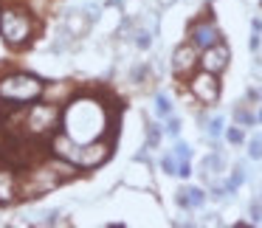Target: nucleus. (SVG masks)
<instances>
[{
    "mask_svg": "<svg viewBox=\"0 0 262 228\" xmlns=\"http://www.w3.org/2000/svg\"><path fill=\"white\" fill-rule=\"evenodd\" d=\"M62 121L65 132L76 144H88L102 138L104 127H107V110L93 99H76L68 104V110H62Z\"/></svg>",
    "mask_w": 262,
    "mask_h": 228,
    "instance_id": "f257e3e1",
    "label": "nucleus"
},
{
    "mask_svg": "<svg viewBox=\"0 0 262 228\" xmlns=\"http://www.w3.org/2000/svg\"><path fill=\"white\" fill-rule=\"evenodd\" d=\"M46 93V82L34 74H9L0 79V102L9 107H26Z\"/></svg>",
    "mask_w": 262,
    "mask_h": 228,
    "instance_id": "f03ea898",
    "label": "nucleus"
},
{
    "mask_svg": "<svg viewBox=\"0 0 262 228\" xmlns=\"http://www.w3.org/2000/svg\"><path fill=\"white\" fill-rule=\"evenodd\" d=\"M31 31H34V23H31V17L23 9H6V12H0V37L6 40L9 48L29 45Z\"/></svg>",
    "mask_w": 262,
    "mask_h": 228,
    "instance_id": "7ed1b4c3",
    "label": "nucleus"
},
{
    "mask_svg": "<svg viewBox=\"0 0 262 228\" xmlns=\"http://www.w3.org/2000/svg\"><path fill=\"white\" fill-rule=\"evenodd\" d=\"M59 119H62V110L57 104H34L26 110V132L31 138H46L59 127Z\"/></svg>",
    "mask_w": 262,
    "mask_h": 228,
    "instance_id": "20e7f679",
    "label": "nucleus"
},
{
    "mask_svg": "<svg viewBox=\"0 0 262 228\" xmlns=\"http://www.w3.org/2000/svg\"><path fill=\"white\" fill-rule=\"evenodd\" d=\"M113 155V147H110L107 141H88V144H79V152H76V161L74 166H79V169H96V166H102L104 161Z\"/></svg>",
    "mask_w": 262,
    "mask_h": 228,
    "instance_id": "39448f33",
    "label": "nucleus"
},
{
    "mask_svg": "<svg viewBox=\"0 0 262 228\" xmlns=\"http://www.w3.org/2000/svg\"><path fill=\"white\" fill-rule=\"evenodd\" d=\"M189 87L203 104H217V99H220V82H217V74H211V71L194 74Z\"/></svg>",
    "mask_w": 262,
    "mask_h": 228,
    "instance_id": "423d86ee",
    "label": "nucleus"
},
{
    "mask_svg": "<svg viewBox=\"0 0 262 228\" xmlns=\"http://www.w3.org/2000/svg\"><path fill=\"white\" fill-rule=\"evenodd\" d=\"M198 62H200V57H198V48L189 42V45H181V48H175V54H172V74L175 76H189L194 68H198Z\"/></svg>",
    "mask_w": 262,
    "mask_h": 228,
    "instance_id": "0eeeda50",
    "label": "nucleus"
},
{
    "mask_svg": "<svg viewBox=\"0 0 262 228\" xmlns=\"http://www.w3.org/2000/svg\"><path fill=\"white\" fill-rule=\"evenodd\" d=\"M228 48L223 45V42H214V45L203 48V57H200V65H203V71H211V74H220V71H226L228 65Z\"/></svg>",
    "mask_w": 262,
    "mask_h": 228,
    "instance_id": "6e6552de",
    "label": "nucleus"
},
{
    "mask_svg": "<svg viewBox=\"0 0 262 228\" xmlns=\"http://www.w3.org/2000/svg\"><path fill=\"white\" fill-rule=\"evenodd\" d=\"M20 197V183L12 166H0V206H9Z\"/></svg>",
    "mask_w": 262,
    "mask_h": 228,
    "instance_id": "1a4fd4ad",
    "label": "nucleus"
},
{
    "mask_svg": "<svg viewBox=\"0 0 262 228\" xmlns=\"http://www.w3.org/2000/svg\"><path fill=\"white\" fill-rule=\"evenodd\" d=\"M192 45L194 48H209L214 45V42H220V31H217V26L211 23V20H203V23L192 26Z\"/></svg>",
    "mask_w": 262,
    "mask_h": 228,
    "instance_id": "9d476101",
    "label": "nucleus"
},
{
    "mask_svg": "<svg viewBox=\"0 0 262 228\" xmlns=\"http://www.w3.org/2000/svg\"><path fill=\"white\" fill-rule=\"evenodd\" d=\"M203 175L206 177H214V175H220V172H223V158H220V155H206V161H203Z\"/></svg>",
    "mask_w": 262,
    "mask_h": 228,
    "instance_id": "9b49d317",
    "label": "nucleus"
},
{
    "mask_svg": "<svg viewBox=\"0 0 262 228\" xmlns=\"http://www.w3.org/2000/svg\"><path fill=\"white\" fill-rule=\"evenodd\" d=\"M186 200H189V209H198V206H203V203H206L203 189H198V186L186 189Z\"/></svg>",
    "mask_w": 262,
    "mask_h": 228,
    "instance_id": "f8f14e48",
    "label": "nucleus"
},
{
    "mask_svg": "<svg viewBox=\"0 0 262 228\" xmlns=\"http://www.w3.org/2000/svg\"><path fill=\"white\" fill-rule=\"evenodd\" d=\"M155 113L164 116V119H169V116H172V102L164 96V93H158V96H155Z\"/></svg>",
    "mask_w": 262,
    "mask_h": 228,
    "instance_id": "ddd939ff",
    "label": "nucleus"
},
{
    "mask_svg": "<svg viewBox=\"0 0 262 228\" xmlns=\"http://www.w3.org/2000/svg\"><path fill=\"white\" fill-rule=\"evenodd\" d=\"M82 14H85V20H88V23H96V20L99 17H102V6H99V3H88V6L85 9H82Z\"/></svg>",
    "mask_w": 262,
    "mask_h": 228,
    "instance_id": "4468645a",
    "label": "nucleus"
},
{
    "mask_svg": "<svg viewBox=\"0 0 262 228\" xmlns=\"http://www.w3.org/2000/svg\"><path fill=\"white\" fill-rule=\"evenodd\" d=\"M248 158H251V161H262V138H259V135H256L254 141L248 144Z\"/></svg>",
    "mask_w": 262,
    "mask_h": 228,
    "instance_id": "2eb2a0df",
    "label": "nucleus"
},
{
    "mask_svg": "<svg viewBox=\"0 0 262 228\" xmlns=\"http://www.w3.org/2000/svg\"><path fill=\"white\" fill-rule=\"evenodd\" d=\"M234 119H237V124H245V127L254 124V116H251L245 107H237V110H234Z\"/></svg>",
    "mask_w": 262,
    "mask_h": 228,
    "instance_id": "dca6fc26",
    "label": "nucleus"
},
{
    "mask_svg": "<svg viewBox=\"0 0 262 228\" xmlns=\"http://www.w3.org/2000/svg\"><path fill=\"white\" fill-rule=\"evenodd\" d=\"M243 180H245V172H243V166H237V169H234V177L226 183V192H234V189H237Z\"/></svg>",
    "mask_w": 262,
    "mask_h": 228,
    "instance_id": "f3484780",
    "label": "nucleus"
},
{
    "mask_svg": "<svg viewBox=\"0 0 262 228\" xmlns=\"http://www.w3.org/2000/svg\"><path fill=\"white\" fill-rule=\"evenodd\" d=\"M175 158H178V164H181V161H189V158H192V149H189V144H183V141L175 144Z\"/></svg>",
    "mask_w": 262,
    "mask_h": 228,
    "instance_id": "a211bd4d",
    "label": "nucleus"
},
{
    "mask_svg": "<svg viewBox=\"0 0 262 228\" xmlns=\"http://www.w3.org/2000/svg\"><path fill=\"white\" fill-rule=\"evenodd\" d=\"M251 220H254V225H259L262 222V200H251Z\"/></svg>",
    "mask_w": 262,
    "mask_h": 228,
    "instance_id": "6ab92c4d",
    "label": "nucleus"
},
{
    "mask_svg": "<svg viewBox=\"0 0 262 228\" xmlns=\"http://www.w3.org/2000/svg\"><path fill=\"white\" fill-rule=\"evenodd\" d=\"M220 132H223V116H214V119L209 121V135L217 138Z\"/></svg>",
    "mask_w": 262,
    "mask_h": 228,
    "instance_id": "aec40b11",
    "label": "nucleus"
},
{
    "mask_svg": "<svg viewBox=\"0 0 262 228\" xmlns=\"http://www.w3.org/2000/svg\"><path fill=\"white\" fill-rule=\"evenodd\" d=\"M161 166H164L166 175H178V164H175V155H166L164 161H161Z\"/></svg>",
    "mask_w": 262,
    "mask_h": 228,
    "instance_id": "412c9836",
    "label": "nucleus"
},
{
    "mask_svg": "<svg viewBox=\"0 0 262 228\" xmlns=\"http://www.w3.org/2000/svg\"><path fill=\"white\" fill-rule=\"evenodd\" d=\"M158 141H161L158 127H155V124H149V127H147V144H149V147H158Z\"/></svg>",
    "mask_w": 262,
    "mask_h": 228,
    "instance_id": "4be33fe9",
    "label": "nucleus"
},
{
    "mask_svg": "<svg viewBox=\"0 0 262 228\" xmlns=\"http://www.w3.org/2000/svg\"><path fill=\"white\" fill-rule=\"evenodd\" d=\"M166 132H169V135H178V132H181V121H178V119H172V116H169V124H166Z\"/></svg>",
    "mask_w": 262,
    "mask_h": 228,
    "instance_id": "5701e85b",
    "label": "nucleus"
},
{
    "mask_svg": "<svg viewBox=\"0 0 262 228\" xmlns=\"http://www.w3.org/2000/svg\"><path fill=\"white\" fill-rule=\"evenodd\" d=\"M175 203L181 206V209H189V200H186V189H181V192L175 194Z\"/></svg>",
    "mask_w": 262,
    "mask_h": 228,
    "instance_id": "b1692460",
    "label": "nucleus"
},
{
    "mask_svg": "<svg viewBox=\"0 0 262 228\" xmlns=\"http://www.w3.org/2000/svg\"><path fill=\"white\" fill-rule=\"evenodd\" d=\"M226 138H228L231 144H239V141H243V132H239V130H234V127H231V130L226 132Z\"/></svg>",
    "mask_w": 262,
    "mask_h": 228,
    "instance_id": "393cba45",
    "label": "nucleus"
},
{
    "mask_svg": "<svg viewBox=\"0 0 262 228\" xmlns=\"http://www.w3.org/2000/svg\"><path fill=\"white\" fill-rule=\"evenodd\" d=\"M175 3H178V0H158L161 9H169V6H175Z\"/></svg>",
    "mask_w": 262,
    "mask_h": 228,
    "instance_id": "a878e982",
    "label": "nucleus"
},
{
    "mask_svg": "<svg viewBox=\"0 0 262 228\" xmlns=\"http://www.w3.org/2000/svg\"><path fill=\"white\" fill-rule=\"evenodd\" d=\"M259 121H262V110H259Z\"/></svg>",
    "mask_w": 262,
    "mask_h": 228,
    "instance_id": "bb28decb",
    "label": "nucleus"
},
{
    "mask_svg": "<svg viewBox=\"0 0 262 228\" xmlns=\"http://www.w3.org/2000/svg\"><path fill=\"white\" fill-rule=\"evenodd\" d=\"M259 200H262V194H259Z\"/></svg>",
    "mask_w": 262,
    "mask_h": 228,
    "instance_id": "cd10ccee",
    "label": "nucleus"
}]
</instances>
